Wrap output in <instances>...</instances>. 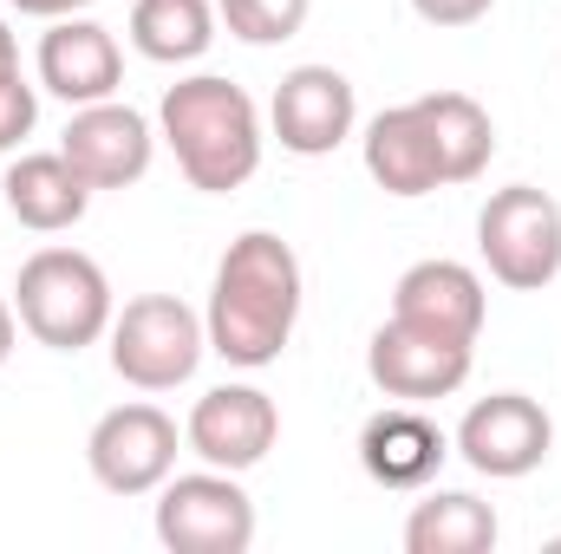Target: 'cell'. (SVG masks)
<instances>
[{
	"instance_id": "cell-1",
	"label": "cell",
	"mask_w": 561,
	"mask_h": 554,
	"mask_svg": "<svg viewBox=\"0 0 561 554\" xmlns=\"http://www.w3.org/2000/svg\"><path fill=\"white\" fill-rule=\"evenodd\" d=\"M294 320H300V255L268 235V229H249L229 242V255L216 262V287H209V353L222 366H242V372H262L275 366L294 339Z\"/></svg>"
},
{
	"instance_id": "cell-16",
	"label": "cell",
	"mask_w": 561,
	"mask_h": 554,
	"mask_svg": "<svg viewBox=\"0 0 561 554\" xmlns=\"http://www.w3.org/2000/svg\"><path fill=\"white\" fill-rule=\"evenodd\" d=\"M483 280L463 262H419L405 268L399 287H392V320H412V326H431V333H450V339H477L483 333Z\"/></svg>"
},
{
	"instance_id": "cell-21",
	"label": "cell",
	"mask_w": 561,
	"mask_h": 554,
	"mask_svg": "<svg viewBox=\"0 0 561 554\" xmlns=\"http://www.w3.org/2000/svg\"><path fill=\"white\" fill-rule=\"evenodd\" d=\"M307 13H313V0H216V20H222L236 39H249V46H280V39H294V33L307 26Z\"/></svg>"
},
{
	"instance_id": "cell-8",
	"label": "cell",
	"mask_w": 561,
	"mask_h": 554,
	"mask_svg": "<svg viewBox=\"0 0 561 554\" xmlns=\"http://www.w3.org/2000/svg\"><path fill=\"white\" fill-rule=\"evenodd\" d=\"M470 346L477 339H450V333H431V326H412V320H386L366 346V372L386 399L431 405V399H450L470 379Z\"/></svg>"
},
{
	"instance_id": "cell-17",
	"label": "cell",
	"mask_w": 561,
	"mask_h": 554,
	"mask_svg": "<svg viewBox=\"0 0 561 554\" xmlns=\"http://www.w3.org/2000/svg\"><path fill=\"white\" fill-rule=\"evenodd\" d=\"M366 176L386 189V196H431L444 189V170H437V143L424 131L419 105H392L366 125Z\"/></svg>"
},
{
	"instance_id": "cell-19",
	"label": "cell",
	"mask_w": 561,
	"mask_h": 554,
	"mask_svg": "<svg viewBox=\"0 0 561 554\" xmlns=\"http://www.w3.org/2000/svg\"><path fill=\"white\" fill-rule=\"evenodd\" d=\"M496 535V509L470 489H431L405 516V554H490Z\"/></svg>"
},
{
	"instance_id": "cell-5",
	"label": "cell",
	"mask_w": 561,
	"mask_h": 554,
	"mask_svg": "<svg viewBox=\"0 0 561 554\" xmlns=\"http://www.w3.org/2000/svg\"><path fill=\"white\" fill-rule=\"evenodd\" d=\"M477 249L490 275L516 293H542L561 275V203L536 183H510L477 216Z\"/></svg>"
},
{
	"instance_id": "cell-11",
	"label": "cell",
	"mask_w": 561,
	"mask_h": 554,
	"mask_svg": "<svg viewBox=\"0 0 561 554\" xmlns=\"http://www.w3.org/2000/svg\"><path fill=\"white\" fill-rule=\"evenodd\" d=\"M268 125H275L280 150H294V157H333L340 143L353 138V125H359L353 79L333 72V66H294L275 85Z\"/></svg>"
},
{
	"instance_id": "cell-22",
	"label": "cell",
	"mask_w": 561,
	"mask_h": 554,
	"mask_svg": "<svg viewBox=\"0 0 561 554\" xmlns=\"http://www.w3.org/2000/svg\"><path fill=\"white\" fill-rule=\"evenodd\" d=\"M33 118H39V99L20 79V66L0 72V150H20V143L33 138Z\"/></svg>"
},
{
	"instance_id": "cell-7",
	"label": "cell",
	"mask_w": 561,
	"mask_h": 554,
	"mask_svg": "<svg viewBox=\"0 0 561 554\" xmlns=\"http://www.w3.org/2000/svg\"><path fill=\"white\" fill-rule=\"evenodd\" d=\"M549 450H556V417L523 392H490L457 424V457L477 476H496V483H516V476L542 470Z\"/></svg>"
},
{
	"instance_id": "cell-12",
	"label": "cell",
	"mask_w": 561,
	"mask_h": 554,
	"mask_svg": "<svg viewBox=\"0 0 561 554\" xmlns=\"http://www.w3.org/2000/svg\"><path fill=\"white\" fill-rule=\"evenodd\" d=\"M66 163L92 183V189H125L138 183L157 157V131L138 105H118V99H99V105H79L72 125H66Z\"/></svg>"
},
{
	"instance_id": "cell-2",
	"label": "cell",
	"mask_w": 561,
	"mask_h": 554,
	"mask_svg": "<svg viewBox=\"0 0 561 554\" xmlns=\"http://www.w3.org/2000/svg\"><path fill=\"white\" fill-rule=\"evenodd\" d=\"M157 131L176 150V170L190 176V189H203V196L242 189L262 170V143H268L255 99L222 72L176 79L157 105Z\"/></svg>"
},
{
	"instance_id": "cell-9",
	"label": "cell",
	"mask_w": 561,
	"mask_h": 554,
	"mask_svg": "<svg viewBox=\"0 0 561 554\" xmlns=\"http://www.w3.org/2000/svg\"><path fill=\"white\" fill-rule=\"evenodd\" d=\"M85 463H92L99 489H112V496H150L176 470V424L157 405H118V412H105L92 424Z\"/></svg>"
},
{
	"instance_id": "cell-23",
	"label": "cell",
	"mask_w": 561,
	"mask_h": 554,
	"mask_svg": "<svg viewBox=\"0 0 561 554\" xmlns=\"http://www.w3.org/2000/svg\"><path fill=\"white\" fill-rule=\"evenodd\" d=\"M490 7L496 0H412V13H419L424 26H477Z\"/></svg>"
},
{
	"instance_id": "cell-10",
	"label": "cell",
	"mask_w": 561,
	"mask_h": 554,
	"mask_svg": "<svg viewBox=\"0 0 561 554\" xmlns=\"http://www.w3.org/2000/svg\"><path fill=\"white\" fill-rule=\"evenodd\" d=\"M280 437V412L262 385H216L196 399V412L183 424V443L209 463V470H255Z\"/></svg>"
},
{
	"instance_id": "cell-14",
	"label": "cell",
	"mask_w": 561,
	"mask_h": 554,
	"mask_svg": "<svg viewBox=\"0 0 561 554\" xmlns=\"http://www.w3.org/2000/svg\"><path fill=\"white\" fill-rule=\"evenodd\" d=\"M7 209L20 229L33 235H59V229H79L85 209H92V183L66 163V150H20L7 163V183H0Z\"/></svg>"
},
{
	"instance_id": "cell-26",
	"label": "cell",
	"mask_w": 561,
	"mask_h": 554,
	"mask_svg": "<svg viewBox=\"0 0 561 554\" xmlns=\"http://www.w3.org/2000/svg\"><path fill=\"white\" fill-rule=\"evenodd\" d=\"M20 66V46H13V33H7V20H0V72H13Z\"/></svg>"
},
{
	"instance_id": "cell-13",
	"label": "cell",
	"mask_w": 561,
	"mask_h": 554,
	"mask_svg": "<svg viewBox=\"0 0 561 554\" xmlns=\"http://www.w3.org/2000/svg\"><path fill=\"white\" fill-rule=\"evenodd\" d=\"M118 79H125V53L99 20L66 13L39 33V85L53 99H66L72 112L99 105V99H118Z\"/></svg>"
},
{
	"instance_id": "cell-4",
	"label": "cell",
	"mask_w": 561,
	"mask_h": 554,
	"mask_svg": "<svg viewBox=\"0 0 561 554\" xmlns=\"http://www.w3.org/2000/svg\"><path fill=\"white\" fill-rule=\"evenodd\" d=\"M203 353H209V326L176 293H138L112 313V372L138 392L190 385Z\"/></svg>"
},
{
	"instance_id": "cell-20",
	"label": "cell",
	"mask_w": 561,
	"mask_h": 554,
	"mask_svg": "<svg viewBox=\"0 0 561 554\" xmlns=\"http://www.w3.org/2000/svg\"><path fill=\"white\" fill-rule=\"evenodd\" d=\"M216 39V7L209 0H138L131 7V46L157 66H190Z\"/></svg>"
},
{
	"instance_id": "cell-24",
	"label": "cell",
	"mask_w": 561,
	"mask_h": 554,
	"mask_svg": "<svg viewBox=\"0 0 561 554\" xmlns=\"http://www.w3.org/2000/svg\"><path fill=\"white\" fill-rule=\"evenodd\" d=\"M20 13H33V20H66V13H85V7H99V0H13Z\"/></svg>"
},
{
	"instance_id": "cell-25",
	"label": "cell",
	"mask_w": 561,
	"mask_h": 554,
	"mask_svg": "<svg viewBox=\"0 0 561 554\" xmlns=\"http://www.w3.org/2000/svg\"><path fill=\"white\" fill-rule=\"evenodd\" d=\"M13 339H20V313H13V300L0 293V366L13 359Z\"/></svg>"
},
{
	"instance_id": "cell-18",
	"label": "cell",
	"mask_w": 561,
	"mask_h": 554,
	"mask_svg": "<svg viewBox=\"0 0 561 554\" xmlns=\"http://www.w3.org/2000/svg\"><path fill=\"white\" fill-rule=\"evenodd\" d=\"M412 105H419L431 143H437L444 183H477V176L490 170V157H496V125H490V112H483L470 92H424Z\"/></svg>"
},
{
	"instance_id": "cell-3",
	"label": "cell",
	"mask_w": 561,
	"mask_h": 554,
	"mask_svg": "<svg viewBox=\"0 0 561 554\" xmlns=\"http://www.w3.org/2000/svg\"><path fill=\"white\" fill-rule=\"evenodd\" d=\"M13 313L20 326L53 346V353H85L92 339L112 333V280L92 255L79 249H39L20 262V280H13Z\"/></svg>"
},
{
	"instance_id": "cell-6",
	"label": "cell",
	"mask_w": 561,
	"mask_h": 554,
	"mask_svg": "<svg viewBox=\"0 0 561 554\" xmlns=\"http://www.w3.org/2000/svg\"><path fill=\"white\" fill-rule=\"evenodd\" d=\"M157 542L170 554H249L255 503L236 470H190L157 489Z\"/></svg>"
},
{
	"instance_id": "cell-15",
	"label": "cell",
	"mask_w": 561,
	"mask_h": 554,
	"mask_svg": "<svg viewBox=\"0 0 561 554\" xmlns=\"http://www.w3.org/2000/svg\"><path fill=\"white\" fill-rule=\"evenodd\" d=\"M444 457H450V443L419 405H386L359 430V470L386 489H424Z\"/></svg>"
}]
</instances>
